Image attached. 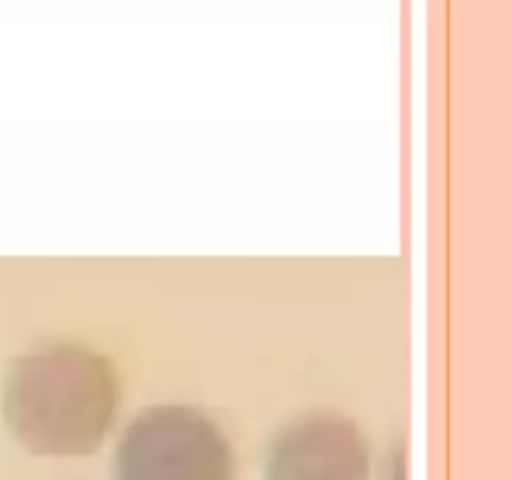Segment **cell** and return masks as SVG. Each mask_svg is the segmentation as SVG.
Returning a JSON list of instances; mask_svg holds the SVG:
<instances>
[{"mask_svg": "<svg viewBox=\"0 0 512 480\" xmlns=\"http://www.w3.org/2000/svg\"><path fill=\"white\" fill-rule=\"evenodd\" d=\"M113 480H235V453L205 410L150 405L120 435Z\"/></svg>", "mask_w": 512, "mask_h": 480, "instance_id": "7a4b0ae2", "label": "cell"}, {"mask_svg": "<svg viewBox=\"0 0 512 480\" xmlns=\"http://www.w3.org/2000/svg\"><path fill=\"white\" fill-rule=\"evenodd\" d=\"M370 470L368 440L338 413L290 420L265 450V480H370Z\"/></svg>", "mask_w": 512, "mask_h": 480, "instance_id": "3957f363", "label": "cell"}, {"mask_svg": "<svg viewBox=\"0 0 512 480\" xmlns=\"http://www.w3.org/2000/svg\"><path fill=\"white\" fill-rule=\"evenodd\" d=\"M120 378L108 355L83 343L53 340L25 350L3 380L10 435L35 455L100 450L120 410Z\"/></svg>", "mask_w": 512, "mask_h": 480, "instance_id": "6da1fadb", "label": "cell"}]
</instances>
